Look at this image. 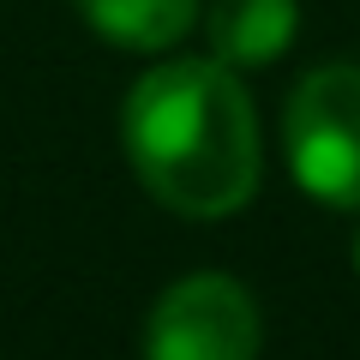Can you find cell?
Instances as JSON below:
<instances>
[{
	"mask_svg": "<svg viewBox=\"0 0 360 360\" xmlns=\"http://www.w3.org/2000/svg\"><path fill=\"white\" fill-rule=\"evenodd\" d=\"M72 6L84 13V25L96 37L139 49V54L174 49L198 25V0H72Z\"/></svg>",
	"mask_w": 360,
	"mask_h": 360,
	"instance_id": "5b68a950",
	"label": "cell"
},
{
	"mask_svg": "<svg viewBox=\"0 0 360 360\" xmlns=\"http://www.w3.org/2000/svg\"><path fill=\"white\" fill-rule=\"evenodd\" d=\"M120 132L144 193L174 217H229L258 193V115L217 54L150 66L127 96Z\"/></svg>",
	"mask_w": 360,
	"mask_h": 360,
	"instance_id": "6da1fadb",
	"label": "cell"
},
{
	"mask_svg": "<svg viewBox=\"0 0 360 360\" xmlns=\"http://www.w3.org/2000/svg\"><path fill=\"white\" fill-rule=\"evenodd\" d=\"M354 270H360V240H354Z\"/></svg>",
	"mask_w": 360,
	"mask_h": 360,
	"instance_id": "8992f818",
	"label": "cell"
},
{
	"mask_svg": "<svg viewBox=\"0 0 360 360\" xmlns=\"http://www.w3.org/2000/svg\"><path fill=\"white\" fill-rule=\"evenodd\" d=\"M300 6L295 0H210L205 37L222 66H270L295 42Z\"/></svg>",
	"mask_w": 360,
	"mask_h": 360,
	"instance_id": "277c9868",
	"label": "cell"
},
{
	"mask_svg": "<svg viewBox=\"0 0 360 360\" xmlns=\"http://www.w3.org/2000/svg\"><path fill=\"white\" fill-rule=\"evenodd\" d=\"M258 300L222 270H193L144 319V360H258Z\"/></svg>",
	"mask_w": 360,
	"mask_h": 360,
	"instance_id": "3957f363",
	"label": "cell"
},
{
	"mask_svg": "<svg viewBox=\"0 0 360 360\" xmlns=\"http://www.w3.org/2000/svg\"><path fill=\"white\" fill-rule=\"evenodd\" d=\"M288 168L319 205L360 210V66H312L283 108Z\"/></svg>",
	"mask_w": 360,
	"mask_h": 360,
	"instance_id": "7a4b0ae2",
	"label": "cell"
}]
</instances>
